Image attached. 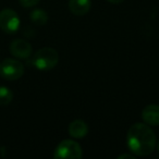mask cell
<instances>
[{
  "label": "cell",
  "instance_id": "obj_14",
  "mask_svg": "<svg viewBox=\"0 0 159 159\" xmlns=\"http://www.w3.org/2000/svg\"><path fill=\"white\" fill-rule=\"evenodd\" d=\"M107 1H109L110 3H113V5H118V3L123 2L124 0H107Z\"/></svg>",
  "mask_w": 159,
  "mask_h": 159
},
{
  "label": "cell",
  "instance_id": "obj_12",
  "mask_svg": "<svg viewBox=\"0 0 159 159\" xmlns=\"http://www.w3.org/2000/svg\"><path fill=\"white\" fill-rule=\"evenodd\" d=\"M40 0H19V2L22 7L24 8H31L36 6L38 2H39Z\"/></svg>",
  "mask_w": 159,
  "mask_h": 159
},
{
  "label": "cell",
  "instance_id": "obj_2",
  "mask_svg": "<svg viewBox=\"0 0 159 159\" xmlns=\"http://www.w3.org/2000/svg\"><path fill=\"white\" fill-rule=\"evenodd\" d=\"M58 61H59V55L55 49L50 47H44L39 49L33 58L34 66L40 71L51 70L57 66Z\"/></svg>",
  "mask_w": 159,
  "mask_h": 159
},
{
  "label": "cell",
  "instance_id": "obj_5",
  "mask_svg": "<svg viewBox=\"0 0 159 159\" xmlns=\"http://www.w3.org/2000/svg\"><path fill=\"white\" fill-rule=\"evenodd\" d=\"M20 27V18L12 9H3L0 12V29L8 34H13Z\"/></svg>",
  "mask_w": 159,
  "mask_h": 159
},
{
  "label": "cell",
  "instance_id": "obj_1",
  "mask_svg": "<svg viewBox=\"0 0 159 159\" xmlns=\"http://www.w3.org/2000/svg\"><path fill=\"white\" fill-rule=\"evenodd\" d=\"M126 143L131 152L136 156H148L155 149L156 136L148 124L135 123L129 129Z\"/></svg>",
  "mask_w": 159,
  "mask_h": 159
},
{
  "label": "cell",
  "instance_id": "obj_6",
  "mask_svg": "<svg viewBox=\"0 0 159 159\" xmlns=\"http://www.w3.org/2000/svg\"><path fill=\"white\" fill-rule=\"evenodd\" d=\"M10 52L19 59H27L32 55V46L24 39H14L10 44Z\"/></svg>",
  "mask_w": 159,
  "mask_h": 159
},
{
  "label": "cell",
  "instance_id": "obj_4",
  "mask_svg": "<svg viewBox=\"0 0 159 159\" xmlns=\"http://www.w3.org/2000/svg\"><path fill=\"white\" fill-rule=\"evenodd\" d=\"M82 148L79 143L71 141V139H66L57 146L55 152H53V158L79 159L82 157Z\"/></svg>",
  "mask_w": 159,
  "mask_h": 159
},
{
  "label": "cell",
  "instance_id": "obj_7",
  "mask_svg": "<svg viewBox=\"0 0 159 159\" xmlns=\"http://www.w3.org/2000/svg\"><path fill=\"white\" fill-rule=\"evenodd\" d=\"M142 118L148 125H159V105H148L142 111Z\"/></svg>",
  "mask_w": 159,
  "mask_h": 159
},
{
  "label": "cell",
  "instance_id": "obj_9",
  "mask_svg": "<svg viewBox=\"0 0 159 159\" xmlns=\"http://www.w3.org/2000/svg\"><path fill=\"white\" fill-rule=\"evenodd\" d=\"M92 7L91 0H70L69 8L75 16H84L89 11Z\"/></svg>",
  "mask_w": 159,
  "mask_h": 159
},
{
  "label": "cell",
  "instance_id": "obj_15",
  "mask_svg": "<svg viewBox=\"0 0 159 159\" xmlns=\"http://www.w3.org/2000/svg\"><path fill=\"white\" fill-rule=\"evenodd\" d=\"M157 148H158V152H159V142H158V145H157Z\"/></svg>",
  "mask_w": 159,
  "mask_h": 159
},
{
  "label": "cell",
  "instance_id": "obj_13",
  "mask_svg": "<svg viewBox=\"0 0 159 159\" xmlns=\"http://www.w3.org/2000/svg\"><path fill=\"white\" fill-rule=\"evenodd\" d=\"M118 158H119V159H124V158L133 159V158H134V156H133V155H129V154H123V155H120Z\"/></svg>",
  "mask_w": 159,
  "mask_h": 159
},
{
  "label": "cell",
  "instance_id": "obj_3",
  "mask_svg": "<svg viewBox=\"0 0 159 159\" xmlns=\"http://www.w3.org/2000/svg\"><path fill=\"white\" fill-rule=\"evenodd\" d=\"M24 73V66L16 59H7L0 62V76L7 81H16Z\"/></svg>",
  "mask_w": 159,
  "mask_h": 159
},
{
  "label": "cell",
  "instance_id": "obj_11",
  "mask_svg": "<svg viewBox=\"0 0 159 159\" xmlns=\"http://www.w3.org/2000/svg\"><path fill=\"white\" fill-rule=\"evenodd\" d=\"M13 99V93L6 86H0V106H7Z\"/></svg>",
  "mask_w": 159,
  "mask_h": 159
},
{
  "label": "cell",
  "instance_id": "obj_8",
  "mask_svg": "<svg viewBox=\"0 0 159 159\" xmlns=\"http://www.w3.org/2000/svg\"><path fill=\"white\" fill-rule=\"evenodd\" d=\"M89 133V126L83 120H75L69 125V134L74 139H82Z\"/></svg>",
  "mask_w": 159,
  "mask_h": 159
},
{
  "label": "cell",
  "instance_id": "obj_10",
  "mask_svg": "<svg viewBox=\"0 0 159 159\" xmlns=\"http://www.w3.org/2000/svg\"><path fill=\"white\" fill-rule=\"evenodd\" d=\"M30 18H31L32 22L35 23L36 25H44L48 21V14L43 9H35L31 12Z\"/></svg>",
  "mask_w": 159,
  "mask_h": 159
}]
</instances>
